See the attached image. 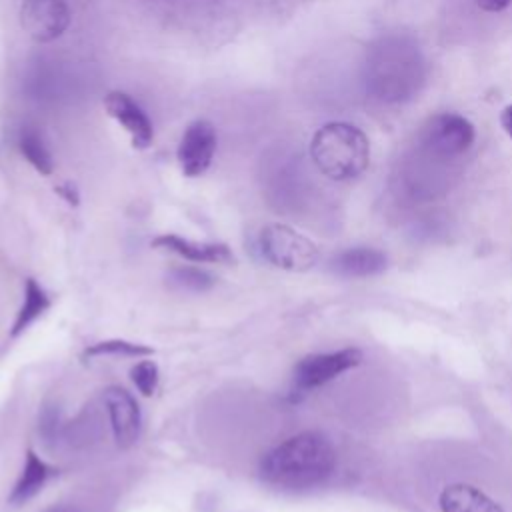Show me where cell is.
<instances>
[{"instance_id":"cell-17","label":"cell","mask_w":512,"mask_h":512,"mask_svg":"<svg viewBox=\"0 0 512 512\" xmlns=\"http://www.w3.org/2000/svg\"><path fill=\"white\" fill-rule=\"evenodd\" d=\"M154 354V350L146 344L140 342H130V340H122V338H110V340H102L96 342L92 346H88L84 350V356H132V358H144Z\"/></svg>"},{"instance_id":"cell-22","label":"cell","mask_w":512,"mask_h":512,"mask_svg":"<svg viewBox=\"0 0 512 512\" xmlns=\"http://www.w3.org/2000/svg\"><path fill=\"white\" fill-rule=\"evenodd\" d=\"M500 124L504 128V132L512 138V106H506L500 114Z\"/></svg>"},{"instance_id":"cell-10","label":"cell","mask_w":512,"mask_h":512,"mask_svg":"<svg viewBox=\"0 0 512 512\" xmlns=\"http://www.w3.org/2000/svg\"><path fill=\"white\" fill-rule=\"evenodd\" d=\"M106 112L130 134L132 146L146 150L154 140V128L142 106L126 92L114 90L104 96Z\"/></svg>"},{"instance_id":"cell-20","label":"cell","mask_w":512,"mask_h":512,"mask_svg":"<svg viewBox=\"0 0 512 512\" xmlns=\"http://www.w3.org/2000/svg\"><path fill=\"white\" fill-rule=\"evenodd\" d=\"M474 2L484 12H502V10H506L512 4V0H474Z\"/></svg>"},{"instance_id":"cell-8","label":"cell","mask_w":512,"mask_h":512,"mask_svg":"<svg viewBox=\"0 0 512 512\" xmlns=\"http://www.w3.org/2000/svg\"><path fill=\"white\" fill-rule=\"evenodd\" d=\"M216 144H218V134L212 122L208 120L192 122L184 130L176 148V158L184 176L188 178L202 176L214 160Z\"/></svg>"},{"instance_id":"cell-18","label":"cell","mask_w":512,"mask_h":512,"mask_svg":"<svg viewBox=\"0 0 512 512\" xmlns=\"http://www.w3.org/2000/svg\"><path fill=\"white\" fill-rule=\"evenodd\" d=\"M170 276L174 284L192 292H206L214 286V278L206 270L196 266H176Z\"/></svg>"},{"instance_id":"cell-7","label":"cell","mask_w":512,"mask_h":512,"mask_svg":"<svg viewBox=\"0 0 512 512\" xmlns=\"http://www.w3.org/2000/svg\"><path fill=\"white\" fill-rule=\"evenodd\" d=\"M20 24L38 44L60 38L70 26V6L66 0H18Z\"/></svg>"},{"instance_id":"cell-3","label":"cell","mask_w":512,"mask_h":512,"mask_svg":"<svg viewBox=\"0 0 512 512\" xmlns=\"http://www.w3.org/2000/svg\"><path fill=\"white\" fill-rule=\"evenodd\" d=\"M314 166L330 180L348 182L364 174L370 164L368 136L354 124L328 122L310 140Z\"/></svg>"},{"instance_id":"cell-15","label":"cell","mask_w":512,"mask_h":512,"mask_svg":"<svg viewBox=\"0 0 512 512\" xmlns=\"http://www.w3.org/2000/svg\"><path fill=\"white\" fill-rule=\"evenodd\" d=\"M50 308V296L48 292L34 280V278H26L24 282V294H22V304L16 312V318L12 322V330L10 336L16 338L20 336L24 330L30 328V324H34L46 310Z\"/></svg>"},{"instance_id":"cell-5","label":"cell","mask_w":512,"mask_h":512,"mask_svg":"<svg viewBox=\"0 0 512 512\" xmlns=\"http://www.w3.org/2000/svg\"><path fill=\"white\" fill-rule=\"evenodd\" d=\"M362 362L358 348H340L332 352L308 354L298 360L292 370V396L302 398L308 392L332 382L340 374L356 368Z\"/></svg>"},{"instance_id":"cell-19","label":"cell","mask_w":512,"mask_h":512,"mask_svg":"<svg viewBox=\"0 0 512 512\" xmlns=\"http://www.w3.org/2000/svg\"><path fill=\"white\" fill-rule=\"evenodd\" d=\"M130 378L142 396H152L160 382V370L154 360H140L130 370Z\"/></svg>"},{"instance_id":"cell-4","label":"cell","mask_w":512,"mask_h":512,"mask_svg":"<svg viewBox=\"0 0 512 512\" xmlns=\"http://www.w3.org/2000/svg\"><path fill=\"white\" fill-rule=\"evenodd\" d=\"M258 250L268 264L288 272H306L320 260V250L308 236L280 222L266 224L260 230Z\"/></svg>"},{"instance_id":"cell-1","label":"cell","mask_w":512,"mask_h":512,"mask_svg":"<svg viewBox=\"0 0 512 512\" xmlns=\"http://www.w3.org/2000/svg\"><path fill=\"white\" fill-rule=\"evenodd\" d=\"M334 444L320 432H300L268 450L258 466L260 480L280 492H308L336 470Z\"/></svg>"},{"instance_id":"cell-23","label":"cell","mask_w":512,"mask_h":512,"mask_svg":"<svg viewBox=\"0 0 512 512\" xmlns=\"http://www.w3.org/2000/svg\"><path fill=\"white\" fill-rule=\"evenodd\" d=\"M44 512H82V510L72 506V504H52Z\"/></svg>"},{"instance_id":"cell-21","label":"cell","mask_w":512,"mask_h":512,"mask_svg":"<svg viewBox=\"0 0 512 512\" xmlns=\"http://www.w3.org/2000/svg\"><path fill=\"white\" fill-rule=\"evenodd\" d=\"M58 194L68 202V204H78V192L72 184H64L58 188Z\"/></svg>"},{"instance_id":"cell-13","label":"cell","mask_w":512,"mask_h":512,"mask_svg":"<svg viewBox=\"0 0 512 512\" xmlns=\"http://www.w3.org/2000/svg\"><path fill=\"white\" fill-rule=\"evenodd\" d=\"M438 504L442 512H504V508L480 488L462 482L446 486L438 496Z\"/></svg>"},{"instance_id":"cell-6","label":"cell","mask_w":512,"mask_h":512,"mask_svg":"<svg viewBox=\"0 0 512 512\" xmlns=\"http://www.w3.org/2000/svg\"><path fill=\"white\" fill-rule=\"evenodd\" d=\"M476 138L468 118L456 112H440L428 118L420 132L422 148L436 158H456L464 154Z\"/></svg>"},{"instance_id":"cell-2","label":"cell","mask_w":512,"mask_h":512,"mask_svg":"<svg viewBox=\"0 0 512 512\" xmlns=\"http://www.w3.org/2000/svg\"><path fill=\"white\" fill-rule=\"evenodd\" d=\"M426 80V60L408 34H384L374 40L364 60L366 92L380 102L414 98Z\"/></svg>"},{"instance_id":"cell-14","label":"cell","mask_w":512,"mask_h":512,"mask_svg":"<svg viewBox=\"0 0 512 512\" xmlns=\"http://www.w3.org/2000/svg\"><path fill=\"white\" fill-rule=\"evenodd\" d=\"M52 474H54V468L48 462H44L32 448H28L26 462L22 466V472H20L18 480L14 482V488L8 496V502L12 506L26 504L28 500H32L44 488V484L50 480Z\"/></svg>"},{"instance_id":"cell-12","label":"cell","mask_w":512,"mask_h":512,"mask_svg":"<svg viewBox=\"0 0 512 512\" xmlns=\"http://www.w3.org/2000/svg\"><path fill=\"white\" fill-rule=\"evenodd\" d=\"M388 256L372 246H354L330 260V270L342 278H370L386 270Z\"/></svg>"},{"instance_id":"cell-11","label":"cell","mask_w":512,"mask_h":512,"mask_svg":"<svg viewBox=\"0 0 512 512\" xmlns=\"http://www.w3.org/2000/svg\"><path fill=\"white\" fill-rule=\"evenodd\" d=\"M152 246L158 250L172 252L188 262H206V264L234 262L232 250L222 242H200V240H190L178 234H160L152 240Z\"/></svg>"},{"instance_id":"cell-16","label":"cell","mask_w":512,"mask_h":512,"mask_svg":"<svg viewBox=\"0 0 512 512\" xmlns=\"http://www.w3.org/2000/svg\"><path fill=\"white\" fill-rule=\"evenodd\" d=\"M16 148L36 172H40L44 176L54 172V158H52L42 134L34 126H22L18 130Z\"/></svg>"},{"instance_id":"cell-9","label":"cell","mask_w":512,"mask_h":512,"mask_svg":"<svg viewBox=\"0 0 512 512\" xmlns=\"http://www.w3.org/2000/svg\"><path fill=\"white\" fill-rule=\"evenodd\" d=\"M102 400L110 418V428L120 448H130L140 438L142 414L136 398L122 386H108Z\"/></svg>"}]
</instances>
